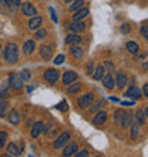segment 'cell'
Instances as JSON below:
<instances>
[{
	"label": "cell",
	"mask_w": 148,
	"mask_h": 157,
	"mask_svg": "<svg viewBox=\"0 0 148 157\" xmlns=\"http://www.w3.org/2000/svg\"><path fill=\"white\" fill-rule=\"evenodd\" d=\"M9 2H10V0H0V4H3V6H7Z\"/></svg>",
	"instance_id": "cell-47"
},
{
	"label": "cell",
	"mask_w": 148,
	"mask_h": 157,
	"mask_svg": "<svg viewBox=\"0 0 148 157\" xmlns=\"http://www.w3.org/2000/svg\"><path fill=\"white\" fill-rule=\"evenodd\" d=\"M104 67H105V69H107V70H113V64H111V63L110 62H105V63H104Z\"/></svg>",
	"instance_id": "cell-45"
},
{
	"label": "cell",
	"mask_w": 148,
	"mask_h": 157,
	"mask_svg": "<svg viewBox=\"0 0 148 157\" xmlns=\"http://www.w3.org/2000/svg\"><path fill=\"white\" fill-rule=\"evenodd\" d=\"M49 12H50V14H51V19H53V21L54 23H57V14H56V12H54V9L53 7H50L49 9Z\"/></svg>",
	"instance_id": "cell-42"
},
{
	"label": "cell",
	"mask_w": 148,
	"mask_h": 157,
	"mask_svg": "<svg viewBox=\"0 0 148 157\" xmlns=\"http://www.w3.org/2000/svg\"><path fill=\"white\" fill-rule=\"evenodd\" d=\"M104 103H105L104 100H101V101H98V103H95L94 106H93V107H90V112L95 113V112H97V110H98L100 107H103V104H104Z\"/></svg>",
	"instance_id": "cell-36"
},
{
	"label": "cell",
	"mask_w": 148,
	"mask_h": 157,
	"mask_svg": "<svg viewBox=\"0 0 148 157\" xmlns=\"http://www.w3.org/2000/svg\"><path fill=\"white\" fill-rule=\"evenodd\" d=\"M94 73V63L93 62H90L88 64H87V75H93Z\"/></svg>",
	"instance_id": "cell-39"
},
{
	"label": "cell",
	"mask_w": 148,
	"mask_h": 157,
	"mask_svg": "<svg viewBox=\"0 0 148 157\" xmlns=\"http://www.w3.org/2000/svg\"><path fill=\"white\" fill-rule=\"evenodd\" d=\"M6 140H7V133H6V132H0V147H4Z\"/></svg>",
	"instance_id": "cell-35"
},
{
	"label": "cell",
	"mask_w": 148,
	"mask_h": 157,
	"mask_svg": "<svg viewBox=\"0 0 148 157\" xmlns=\"http://www.w3.org/2000/svg\"><path fill=\"white\" fill-rule=\"evenodd\" d=\"M142 91H144L145 97H148V84H144V87H142Z\"/></svg>",
	"instance_id": "cell-46"
},
{
	"label": "cell",
	"mask_w": 148,
	"mask_h": 157,
	"mask_svg": "<svg viewBox=\"0 0 148 157\" xmlns=\"http://www.w3.org/2000/svg\"><path fill=\"white\" fill-rule=\"evenodd\" d=\"M68 27H70V30L73 33H78V32H83V30L86 29V25L81 23L80 20H73V23H70Z\"/></svg>",
	"instance_id": "cell-9"
},
{
	"label": "cell",
	"mask_w": 148,
	"mask_h": 157,
	"mask_svg": "<svg viewBox=\"0 0 148 157\" xmlns=\"http://www.w3.org/2000/svg\"><path fill=\"white\" fill-rule=\"evenodd\" d=\"M46 36H47V32H46L44 29H40V30H37V33L34 37H36L37 40H41V39H44Z\"/></svg>",
	"instance_id": "cell-33"
},
{
	"label": "cell",
	"mask_w": 148,
	"mask_h": 157,
	"mask_svg": "<svg viewBox=\"0 0 148 157\" xmlns=\"http://www.w3.org/2000/svg\"><path fill=\"white\" fill-rule=\"evenodd\" d=\"M0 49H2V47H0Z\"/></svg>",
	"instance_id": "cell-51"
},
{
	"label": "cell",
	"mask_w": 148,
	"mask_h": 157,
	"mask_svg": "<svg viewBox=\"0 0 148 157\" xmlns=\"http://www.w3.org/2000/svg\"><path fill=\"white\" fill-rule=\"evenodd\" d=\"M9 121L12 124H17L20 121V114L17 110H12V112L9 113Z\"/></svg>",
	"instance_id": "cell-20"
},
{
	"label": "cell",
	"mask_w": 148,
	"mask_h": 157,
	"mask_svg": "<svg viewBox=\"0 0 148 157\" xmlns=\"http://www.w3.org/2000/svg\"><path fill=\"white\" fill-rule=\"evenodd\" d=\"M135 119H137V123L138 124H144V121H145V112H142L141 109H138L137 110V113H135Z\"/></svg>",
	"instance_id": "cell-28"
},
{
	"label": "cell",
	"mask_w": 148,
	"mask_h": 157,
	"mask_svg": "<svg viewBox=\"0 0 148 157\" xmlns=\"http://www.w3.org/2000/svg\"><path fill=\"white\" fill-rule=\"evenodd\" d=\"M20 77L23 78V82H27V80H30V77H31V73H30L29 70H21Z\"/></svg>",
	"instance_id": "cell-34"
},
{
	"label": "cell",
	"mask_w": 148,
	"mask_h": 157,
	"mask_svg": "<svg viewBox=\"0 0 148 157\" xmlns=\"http://www.w3.org/2000/svg\"><path fill=\"white\" fill-rule=\"evenodd\" d=\"M101 80H103V84H104V87H105V89H108V90H111V89L114 87V78L111 77L110 75H108V76H105V77H103V78H101Z\"/></svg>",
	"instance_id": "cell-22"
},
{
	"label": "cell",
	"mask_w": 148,
	"mask_h": 157,
	"mask_svg": "<svg viewBox=\"0 0 148 157\" xmlns=\"http://www.w3.org/2000/svg\"><path fill=\"white\" fill-rule=\"evenodd\" d=\"M123 114H124V110H117V112L114 113V116H115V121H117V123L123 120Z\"/></svg>",
	"instance_id": "cell-37"
},
{
	"label": "cell",
	"mask_w": 148,
	"mask_h": 157,
	"mask_svg": "<svg viewBox=\"0 0 148 157\" xmlns=\"http://www.w3.org/2000/svg\"><path fill=\"white\" fill-rule=\"evenodd\" d=\"M53 53H54V49L51 44H44L40 47V56L44 60H50V59L53 57Z\"/></svg>",
	"instance_id": "cell-5"
},
{
	"label": "cell",
	"mask_w": 148,
	"mask_h": 157,
	"mask_svg": "<svg viewBox=\"0 0 148 157\" xmlns=\"http://www.w3.org/2000/svg\"><path fill=\"white\" fill-rule=\"evenodd\" d=\"M9 4L12 6V9H17L19 6H20V0H10Z\"/></svg>",
	"instance_id": "cell-41"
},
{
	"label": "cell",
	"mask_w": 148,
	"mask_h": 157,
	"mask_svg": "<svg viewBox=\"0 0 148 157\" xmlns=\"http://www.w3.org/2000/svg\"><path fill=\"white\" fill-rule=\"evenodd\" d=\"M83 3H84V2H83V0H74V3L71 4L70 6V12H77L78 9H81L83 7Z\"/></svg>",
	"instance_id": "cell-29"
},
{
	"label": "cell",
	"mask_w": 148,
	"mask_h": 157,
	"mask_svg": "<svg viewBox=\"0 0 148 157\" xmlns=\"http://www.w3.org/2000/svg\"><path fill=\"white\" fill-rule=\"evenodd\" d=\"M71 2H74V0H66V3H71Z\"/></svg>",
	"instance_id": "cell-50"
},
{
	"label": "cell",
	"mask_w": 148,
	"mask_h": 157,
	"mask_svg": "<svg viewBox=\"0 0 148 157\" xmlns=\"http://www.w3.org/2000/svg\"><path fill=\"white\" fill-rule=\"evenodd\" d=\"M9 83H10V86H12L14 90L23 89V78H21L20 76L14 75V73H12V75L9 76Z\"/></svg>",
	"instance_id": "cell-3"
},
{
	"label": "cell",
	"mask_w": 148,
	"mask_h": 157,
	"mask_svg": "<svg viewBox=\"0 0 148 157\" xmlns=\"http://www.w3.org/2000/svg\"><path fill=\"white\" fill-rule=\"evenodd\" d=\"M41 25H43V19H41V17L34 16L33 19L29 21V29L30 30H37V29H40Z\"/></svg>",
	"instance_id": "cell-13"
},
{
	"label": "cell",
	"mask_w": 148,
	"mask_h": 157,
	"mask_svg": "<svg viewBox=\"0 0 148 157\" xmlns=\"http://www.w3.org/2000/svg\"><path fill=\"white\" fill-rule=\"evenodd\" d=\"M125 96L130 97V99H140L141 97V90L135 86H131L130 89H128L127 93H125Z\"/></svg>",
	"instance_id": "cell-11"
},
{
	"label": "cell",
	"mask_w": 148,
	"mask_h": 157,
	"mask_svg": "<svg viewBox=\"0 0 148 157\" xmlns=\"http://www.w3.org/2000/svg\"><path fill=\"white\" fill-rule=\"evenodd\" d=\"M10 86V83L7 82H3L2 86H0V99H7L9 97V91H7V87Z\"/></svg>",
	"instance_id": "cell-19"
},
{
	"label": "cell",
	"mask_w": 148,
	"mask_h": 157,
	"mask_svg": "<svg viewBox=\"0 0 148 157\" xmlns=\"http://www.w3.org/2000/svg\"><path fill=\"white\" fill-rule=\"evenodd\" d=\"M80 89H81V83H71V86L68 87L67 93L68 94H77L78 91H80Z\"/></svg>",
	"instance_id": "cell-25"
},
{
	"label": "cell",
	"mask_w": 148,
	"mask_h": 157,
	"mask_svg": "<svg viewBox=\"0 0 148 157\" xmlns=\"http://www.w3.org/2000/svg\"><path fill=\"white\" fill-rule=\"evenodd\" d=\"M105 120H107V113L105 112H98L97 114H95L94 119H93V123L97 124V126H100V124L105 123Z\"/></svg>",
	"instance_id": "cell-16"
},
{
	"label": "cell",
	"mask_w": 148,
	"mask_h": 157,
	"mask_svg": "<svg viewBox=\"0 0 148 157\" xmlns=\"http://www.w3.org/2000/svg\"><path fill=\"white\" fill-rule=\"evenodd\" d=\"M9 109V103L7 101H0V116H4L6 112Z\"/></svg>",
	"instance_id": "cell-30"
},
{
	"label": "cell",
	"mask_w": 148,
	"mask_h": 157,
	"mask_svg": "<svg viewBox=\"0 0 148 157\" xmlns=\"http://www.w3.org/2000/svg\"><path fill=\"white\" fill-rule=\"evenodd\" d=\"M145 117H148V107L145 109Z\"/></svg>",
	"instance_id": "cell-49"
},
{
	"label": "cell",
	"mask_w": 148,
	"mask_h": 157,
	"mask_svg": "<svg viewBox=\"0 0 148 157\" xmlns=\"http://www.w3.org/2000/svg\"><path fill=\"white\" fill-rule=\"evenodd\" d=\"M91 76H93L94 80H101V78L104 77V67H97V69H94V73Z\"/></svg>",
	"instance_id": "cell-27"
},
{
	"label": "cell",
	"mask_w": 148,
	"mask_h": 157,
	"mask_svg": "<svg viewBox=\"0 0 148 157\" xmlns=\"http://www.w3.org/2000/svg\"><path fill=\"white\" fill-rule=\"evenodd\" d=\"M66 43L67 44H78V43H81V37L78 36L77 33H71V34H68L66 37Z\"/></svg>",
	"instance_id": "cell-17"
},
{
	"label": "cell",
	"mask_w": 148,
	"mask_h": 157,
	"mask_svg": "<svg viewBox=\"0 0 148 157\" xmlns=\"http://www.w3.org/2000/svg\"><path fill=\"white\" fill-rule=\"evenodd\" d=\"M87 14H88V9H84V7L78 9L77 12H74L73 20H81V19H84Z\"/></svg>",
	"instance_id": "cell-18"
},
{
	"label": "cell",
	"mask_w": 148,
	"mask_h": 157,
	"mask_svg": "<svg viewBox=\"0 0 148 157\" xmlns=\"http://www.w3.org/2000/svg\"><path fill=\"white\" fill-rule=\"evenodd\" d=\"M43 130H44V124L41 123V121H37V123L33 124V127H31V137H39L43 133Z\"/></svg>",
	"instance_id": "cell-10"
},
{
	"label": "cell",
	"mask_w": 148,
	"mask_h": 157,
	"mask_svg": "<svg viewBox=\"0 0 148 157\" xmlns=\"http://www.w3.org/2000/svg\"><path fill=\"white\" fill-rule=\"evenodd\" d=\"M142 69H144V70H148V63H142Z\"/></svg>",
	"instance_id": "cell-48"
},
{
	"label": "cell",
	"mask_w": 148,
	"mask_h": 157,
	"mask_svg": "<svg viewBox=\"0 0 148 157\" xmlns=\"http://www.w3.org/2000/svg\"><path fill=\"white\" fill-rule=\"evenodd\" d=\"M77 149L78 147L76 143H68V144L64 147V150H63V156H73V154H76Z\"/></svg>",
	"instance_id": "cell-12"
},
{
	"label": "cell",
	"mask_w": 148,
	"mask_h": 157,
	"mask_svg": "<svg viewBox=\"0 0 148 157\" xmlns=\"http://www.w3.org/2000/svg\"><path fill=\"white\" fill-rule=\"evenodd\" d=\"M64 60H66L64 54H58L57 57H56V60H54V63H56V64H61V63L64 62Z\"/></svg>",
	"instance_id": "cell-40"
},
{
	"label": "cell",
	"mask_w": 148,
	"mask_h": 157,
	"mask_svg": "<svg viewBox=\"0 0 148 157\" xmlns=\"http://www.w3.org/2000/svg\"><path fill=\"white\" fill-rule=\"evenodd\" d=\"M141 34H142V37L145 39V40H148V26H142L141 27Z\"/></svg>",
	"instance_id": "cell-38"
},
{
	"label": "cell",
	"mask_w": 148,
	"mask_h": 157,
	"mask_svg": "<svg viewBox=\"0 0 148 157\" xmlns=\"http://www.w3.org/2000/svg\"><path fill=\"white\" fill-rule=\"evenodd\" d=\"M56 107H57V110H60V112H67V110H68V106H67V101H66V100L60 101V103H58Z\"/></svg>",
	"instance_id": "cell-31"
},
{
	"label": "cell",
	"mask_w": 148,
	"mask_h": 157,
	"mask_svg": "<svg viewBox=\"0 0 148 157\" xmlns=\"http://www.w3.org/2000/svg\"><path fill=\"white\" fill-rule=\"evenodd\" d=\"M70 53L73 54L74 57H77V59H80V57H83V49L81 47H78V46H76V44H73L71 46V49H70Z\"/></svg>",
	"instance_id": "cell-24"
},
{
	"label": "cell",
	"mask_w": 148,
	"mask_h": 157,
	"mask_svg": "<svg viewBox=\"0 0 148 157\" xmlns=\"http://www.w3.org/2000/svg\"><path fill=\"white\" fill-rule=\"evenodd\" d=\"M132 124V114L130 112H124V114H123V120H121V126L123 127H130Z\"/></svg>",
	"instance_id": "cell-14"
},
{
	"label": "cell",
	"mask_w": 148,
	"mask_h": 157,
	"mask_svg": "<svg viewBox=\"0 0 148 157\" xmlns=\"http://www.w3.org/2000/svg\"><path fill=\"white\" fill-rule=\"evenodd\" d=\"M7 151L10 156H19V154H20V149L17 147L16 143H10V144L7 146Z\"/></svg>",
	"instance_id": "cell-23"
},
{
	"label": "cell",
	"mask_w": 148,
	"mask_h": 157,
	"mask_svg": "<svg viewBox=\"0 0 148 157\" xmlns=\"http://www.w3.org/2000/svg\"><path fill=\"white\" fill-rule=\"evenodd\" d=\"M58 76H60V73H58V70H56V69H49V70L44 71V80L49 83H56Z\"/></svg>",
	"instance_id": "cell-6"
},
{
	"label": "cell",
	"mask_w": 148,
	"mask_h": 157,
	"mask_svg": "<svg viewBox=\"0 0 148 157\" xmlns=\"http://www.w3.org/2000/svg\"><path fill=\"white\" fill-rule=\"evenodd\" d=\"M130 30H131V26L130 25H123V27H121V33H128V32H130Z\"/></svg>",
	"instance_id": "cell-43"
},
{
	"label": "cell",
	"mask_w": 148,
	"mask_h": 157,
	"mask_svg": "<svg viewBox=\"0 0 148 157\" xmlns=\"http://www.w3.org/2000/svg\"><path fill=\"white\" fill-rule=\"evenodd\" d=\"M115 84L118 89H123L125 84H127V76L124 71H118L117 73V77H115Z\"/></svg>",
	"instance_id": "cell-8"
},
{
	"label": "cell",
	"mask_w": 148,
	"mask_h": 157,
	"mask_svg": "<svg viewBox=\"0 0 148 157\" xmlns=\"http://www.w3.org/2000/svg\"><path fill=\"white\" fill-rule=\"evenodd\" d=\"M76 156H77V157H87V156H88V151H87V150H81V151L76 153Z\"/></svg>",
	"instance_id": "cell-44"
},
{
	"label": "cell",
	"mask_w": 148,
	"mask_h": 157,
	"mask_svg": "<svg viewBox=\"0 0 148 157\" xmlns=\"http://www.w3.org/2000/svg\"><path fill=\"white\" fill-rule=\"evenodd\" d=\"M138 49H140V47H138V44H137L135 41H128L127 43V50L131 54H137L138 53Z\"/></svg>",
	"instance_id": "cell-26"
},
{
	"label": "cell",
	"mask_w": 148,
	"mask_h": 157,
	"mask_svg": "<svg viewBox=\"0 0 148 157\" xmlns=\"http://www.w3.org/2000/svg\"><path fill=\"white\" fill-rule=\"evenodd\" d=\"M23 52L24 54H31L34 52V41L33 40H27L23 46Z\"/></svg>",
	"instance_id": "cell-21"
},
{
	"label": "cell",
	"mask_w": 148,
	"mask_h": 157,
	"mask_svg": "<svg viewBox=\"0 0 148 157\" xmlns=\"http://www.w3.org/2000/svg\"><path fill=\"white\" fill-rule=\"evenodd\" d=\"M76 78H77V75H76L74 71H66V73L63 75V83H64V84H71V83H74Z\"/></svg>",
	"instance_id": "cell-15"
},
{
	"label": "cell",
	"mask_w": 148,
	"mask_h": 157,
	"mask_svg": "<svg viewBox=\"0 0 148 157\" xmlns=\"http://www.w3.org/2000/svg\"><path fill=\"white\" fill-rule=\"evenodd\" d=\"M21 12L23 14L27 17H34L37 14V10L34 9V6L29 2H26V3H21Z\"/></svg>",
	"instance_id": "cell-4"
},
{
	"label": "cell",
	"mask_w": 148,
	"mask_h": 157,
	"mask_svg": "<svg viewBox=\"0 0 148 157\" xmlns=\"http://www.w3.org/2000/svg\"><path fill=\"white\" fill-rule=\"evenodd\" d=\"M93 99H94V94H93V93H87V94L81 96V97L78 99V106L83 109L88 107V106L93 103Z\"/></svg>",
	"instance_id": "cell-7"
},
{
	"label": "cell",
	"mask_w": 148,
	"mask_h": 157,
	"mask_svg": "<svg viewBox=\"0 0 148 157\" xmlns=\"http://www.w3.org/2000/svg\"><path fill=\"white\" fill-rule=\"evenodd\" d=\"M137 137H138V126L137 124H131V139L135 140Z\"/></svg>",
	"instance_id": "cell-32"
},
{
	"label": "cell",
	"mask_w": 148,
	"mask_h": 157,
	"mask_svg": "<svg viewBox=\"0 0 148 157\" xmlns=\"http://www.w3.org/2000/svg\"><path fill=\"white\" fill-rule=\"evenodd\" d=\"M19 59V47L16 43H9L4 49V60L9 63H16Z\"/></svg>",
	"instance_id": "cell-1"
},
{
	"label": "cell",
	"mask_w": 148,
	"mask_h": 157,
	"mask_svg": "<svg viewBox=\"0 0 148 157\" xmlns=\"http://www.w3.org/2000/svg\"><path fill=\"white\" fill-rule=\"evenodd\" d=\"M68 141H70V133L64 132L63 134H60V136L57 137V140H54L53 147L54 149H61L63 146H66Z\"/></svg>",
	"instance_id": "cell-2"
}]
</instances>
